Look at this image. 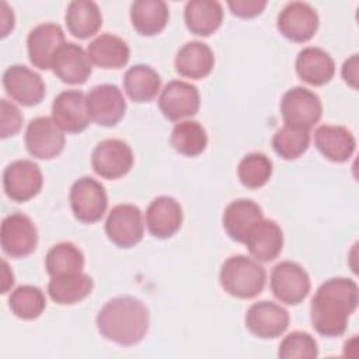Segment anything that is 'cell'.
Masks as SVG:
<instances>
[{
	"instance_id": "1f68e13d",
	"label": "cell",
	"mask_w": 359,
	"mask_h": 359,
	"mask_svg": "<svg viewBox=\"0 0 359 359\" xmlns=\"http://www.w3.org/2000/svg\"><path fill=\"white\" fill-rule=\"evenodd\" d=\"M84 254L70 241H62L49 248L45 257V269L50 278L83 272Z\"/></svg>"
},
{
	"instance_id": "6da1fadb",
	"label": "cell",
	"mask_w": 359,
	"mask_h": 359,
	"mask_svg": "<svg viewBox=\"0 0 359 359\" xmlns=\"http://www.w3.org/2000/svg\"><path fill=\"white\" fill-rule=\"evenodd\" d=\"M359 303V289L349 278H331L323 282L310 303V321L323 337H341L348 327L349 316Z\"/></svg>"
},
{
	"instance_id": "ab89813d",
	"label": "cell",
	"mask_w": 359,
	"mask_h": 359,
	"mask_svg": "<svg viewBox=\"0 0 359 359\" xmlns=\"http://www.w3.org/2000/svg\"><path fill=\"white\" fill-rule=\"evenodd\" d=\"M341 74L344 81L351 86L352 88H358V80H359V57L358 55H352L348 57L341 69Z\"/></svg>"
},
{
	"instance_id": "b9f144b4",
	"label": "cell",
	"mask_w": 359,
	"mask_h": 359,
	"mask_svg": "<svg viewBox=\"0 0 359 359\" xmlns=\"http://www.w3.org/2000/svg\"><path fill=\"white\" fill-rule=\"evenodd\" d=\"M3 264V272H1V293H7L8 289L14 285V275L7 264L6 259H1Z\"/></svg>"
},
{
	"instance_id": "3957f363",
	"label": "cell",
	"mask_w": 359,
	"mask_h": 359,
	"mask_svg": "<svg viewBox=\"0 0 359 359\" xmlns=\"http://www.w3.org/2000/svg\"><path fill=\"white\" fill-rule=\"evenodd\" d=\"M220 286L230 296L238 299H252L258 296L266 282L265 268L247 255H231L220 268Z\"/></svg>"
},
{
	"instance_id": "30bf717a",
	"label": "cell",
	"mask_w": 359,
	"mask_h": 359,
	"mask_svg": "<svg viewBox=\"0 0 359 359\" xmlns=\"http://www.w3.org/2000/svg\"><path fill=\"white\" fill-rule=\"evenodd\" d=\"M157 102L161 114L168 121L180 122L196 115L201 97L196 86L184 80H171L160 91Z\"/></svg>"
},
{
	"instance_id": "603a6c76",
	"label": "cell",
	"mask_w": 359,
	"mask_h": 359,
	"mask_svg": "<svg viewBox=\"0 0 359 359\" xmlns=\"http://www.w3.org/2000/svg\"><path fill=\"white\" fill-rule=\"evenodd\" d=\"M174 66L180 76L201 80L212 73L215 66V55L208 43L201 41H189L177 50Z\"/></svg>"
},
{
	"instance_id": "cb8c5ba5",
	"label": "cell",
	"mask_w": 359,
	"mask_h": 359,
	"mask_svg": "<svg viewBox=\"0 0 359 359\" xmlns=\"http://www.w3.org/2000/svg\"><path fill=\"white\" fill-rule=\"evenodd\" d=\"M244 244L254 259L258 262H269L282 252L283 231L275 220L262 219L250 231Z\"/></svg>"
},
{
	"instance_id": "ac0fdd59",
	"label": "cell",
	"mask_w": 359,
	"mask_h": 359,
	"mask_svg": "<svg viewBox=\"0 0 359 359\" xmlns=\"http://www.w3.org/2000/svg\"><path fill=\"white\" fill-rule=\"evenodd\" d=\"M65 42V31L59 24L42 22L34 27L27 36L29 62L39 70L52 69L53 57Z\"/></svg>"
},
{
	"instance_id": "f1b7e54d",
	"label": "cell",
	"mask_w": 359,
	"mask_h": 359,
	"mask_svg": "<svg viewBox=\"0 0 359 359\" xmlns=\"http://www.w3.org/2000/svg\"><path fill=\"white\" fill-rule=\"evenodd\" d=\"M130 22L144 36L160 34L170 18L168 6L163 0H136L130 4Z\"/></svg>"
},
{
	"instance_id": "5b68a950",
	"label": "cell",
	"mask_w": 359,
	"mask_h": 359,
	"mask_svg": "<svg viewBox=\"0 0 359 359\" xmlns=\"http://www.w3.org/2000/svg\"><path fill=\"white\" fill-rule=\"evenodd\" d=\"M69 201L74 217L81 223H95L101 220L108 206L104 185L93 177L76 180L70 188Z\"/></svg>"
},
{
	"instance_id": "484cf974",
	"label": "cell",
	"mask_w": 359,
	"mask_h": 359,
	"mask_svg": "<svg viewBox=\"0 0 359 359\" xmlns=\"http://www.w3.org/2000/svg\"><path fill=\"white\" fill-rule=\"evenodd\" d=\"M87 55L91 63L101 69H121L128 65L130 49L122 38L105 32L87 45Z\"/></svg>"
},
{
	"instance_id": "7c38bea8",
	"label": "cell",
	"mask_w": 359,
	"mask_h": 359,
	"mask_svg": "<svg viewBox=\"0 0 359 359\" xmlns=\"http://www.w3.org/2000/svg\"><path fill=\"white\" fill-rule=\"evenodd\" d=\"M43 185L39 165L32 160H15L3 171V188L14 202H27L36 196Z\"/></svg>"
},
{
	"instance_id": "52a82bcc",
	"label": "cell",
	"mask_w": 359,
	"mask_h": 359,
	"mask_svg": "<svg viewBox=\"0 0 359 359\" xmlns=\"http://www.w3.org/2000/svg\"><path fill=\"white\" fill-rule=\"evenodd\" d=\"M280 115L285 125L310 130L321 119L323 104L314 91L297 86L283 94L280 100Z\"/></svg>"
},
{
	"instance_id": "4fadbf2b",
	"label": "cell",
	"mask_w": 359,
	"mask_h": 359,
	"mask_svg": "<svg viewBox=\"0 0 359 359\" xmlns=\"http://www.w3.org/2000/svg\"><path fill=\"white\" fill-rule=\"evenodd\" d=\"M244 323L252 335L262 339H273L287 330L290 316L280 304L261 300L248 307Z\"/></svg>"
},
{
	"instance_id": "4316f807",
	"label": "cell",
	"mask_w": 359,
	"mask_h": 359,
	"mask_svg": "<svg viewBox=\"0 0 359 359\" xmlns=\"http://www.w3.org/2000/svg\"><path fill=\"white\" fill-rule=\"evenodd\" d=\"M187 28L198 36H209L223 22V7L216 0H189L184 7Z\"/></svg>"
},
{
	"instance_id": "e575fe53",
	"label": "cell",
	"mask_w": 359,
	"mask_h": 359,
	"mask_svg": "<svg viewBox=\"0 0 359 359\" xmlns=\"http://www.w3.org/2000/svg\"><path fill=\"white\" fill-rule=\"evenodd\" d=\"M310 144V130L304 128L285 125L272 136V147L283 160H296Z\"/></svg>"
},
{
	"instance_id": "277c9868",
	"label": "cell",
	"mask_w": 359,
	"mask_h": 359,
	"mask_svg": "<svg viewBox=\"0 0 359 359\" xmlns=\"http://www.w3.org/2000/svg\"><path fill=\"white\" fill-rule=\"evenodd\" d=\"M272 294L285 304L296 306L302 303L310 293L311 282L307 271L294 261H280L272 271L269 278Z\"/></svg>"
},
{
	"instance_id": "44dd1931",
	"label": "cell",
	"mask_w": 359,
	"mask_h": 359,
	"mask_svg": "<svg viewBox=\"0 0 359 359\" xmlns=\"http://www.w3.org/2000/svg\"><path fill=\"white\" fill-rule=\"evenodd\" d=\"M264 219L261 206L252 199L240 198L230 202L222 217L223 229L227 236L237 243H245L254 226Z\"/></svg>"
},
{
	"instance_id": "8fae6325",
	"label": "cell",
	"mask_w": 359,
	"mask_h": 359,
	"mask_svg": "<svg viewBox=\"0 0 359 359\" xmlns=\"http://www.w3.org/2000/svg\"><path fill=\"white\" fill-rule=\"evenodd\" d=\"M24 140L25 147L32 157L50 160L63 151L66 136L52 118L38 116L29 121Z\"/></svg>"
},
{
	"instance_id": "8992f818",
	"label": "cell",
	"mask_w": 359,
	"mask_h": 359,
	"mask_svg": "<svg viewBox=\"0 0 359 359\" xmlns=\"http://www.w3.org/2000/svg\"><path fill=\"white\" fill-rule=\"evenodd\" d=\"M108 240L121 248L135 247L144 234V219L140 209L132 203L114 206L105 219Z\"/></svg>"
},
{
	"instance_id": "f546056e",
	"label": "cell",
	"mask_w": 359,
	"mask_h": 359,
	"mask_svg": "<svg viewBox=\"0 0 359 359\" xmlns=\"http://www.w3.org/2000/svg\"><path fill=\"white\" fill-rule=\"evenodd\" d=\"M161 87L160 74L149 65H133L125 72L123 90L135 102H150Z\"/></svg>"
},
{
	"instance_id": "d4e9b609",
	"label": "cell",
	"mask_w": 359,
	"mask_h": 359,
	"mask_svg": "<svg viewBox=\"0 0 359 359\" xmlns=\"http://www.w3.org/2000/svg\"><path fill=\"white\" fill-rule=\"evenodd\" d=\"M297 76L310 86H324L335 74V63L328 52L318 46L303 48L294 62Z\"/></svg>"
},
{
	"instance_id": "8d00e7d4",
	"label": "cell",
	"mask_w": 359,
	"mask_h": 359,
	"mask_svg": "<svg viewBox=\"0 0 359 359\" xmlns=\"http://www.w3.org/2000/svg\"><path fill=\"white\" fill-rule=\"evenodd\" d=\"M278 356L282 359H316L318 356V345L311 334L293 331L280 341Z\"/></svg>"
},
{
	"instance_id": "ba28073f",
	"label": "cell",
	"mask_w": 359,
	"mask_h": 359,
	"mask_svg": "<svg viewBox=\"0 0 359 359\" xmlns=\"http://www.w3.org/2000/svg\"><path fill=\"white\" fill-rule=\"evenodd\" d=\"M135 157L130 146L121 139H105L95 144L91 153V167L105 180H118L126 175Z\"/></svg>"
},
{
	"instance_id": "9c48e42d",
	"label": "cell",
	"mask_w": 359,
	"mask_h": 359,
	"mask_svg": "<svg viewBox=\"0 0 359 359\" xmlns=\"http://www.w3.org/2000/svg\"><path fill=\"white\" fill-rule=\"evenodd\" d=\"M1 250L11 258H24L38 245V230L24 213L14 212L6 216L0 230Z\"/></svg>"
},
{
	"instance_id": "d590c367",
	"label": "cell",
	"mask_w": 359,
	"mask_h": 359,
	"mask_svg": "<svg viewBox=\"0 0 359 359\" xmlns=\"http://www.w3.org/2000/svg\"><path fill=\"white\" fill-rule=\"evenodd\" d=\"M272 161L264 153L252 151L245 154L237 167V175L240 182L250 189L264 187L272 175Z\"/></svg>"
},
{
	"instance_id": "5bb4252c",
	"label": "cell",
	"mask_w": 359,
	"mask_h": 359,
	"mask_svg": "<svg viewBox=\"0 0 359 359\" xmlns=\"http://www.w3.org/2000/svg\"><path fill=\"white\" fill-rule=\"evenodd\" d=\"M276 27L289 41L303 43L316 35L318 29V14L306 1H290L278 14Z\"/></svg>"
},
{
	"instance_id": "d6a6232c",
	"label": "cell",
	"mask_w": 359,
	"mask_h": 359,
	"mask_svg": "<svg viewBox=\"0 0 359 359\" xmlns=\"http://www.w3.org/2000/svg\"><path fill=\"white\" fill-rule=\"evenodd\" d=\"M170 143L174 150L187 157H195L205 151L208 135L202 123L192 119L180 121L172 128Z\"/></svg>"
},
{
	"instance_id": "60d3db41",
	"label": "cell",
	"mask_w": 359,
	"mask_h": 359,
	"mask_svg": "<svg viewBox=\"0 0 359 359\" xmlns=\"http://www.w3.org/2000/svg\"><path fill=\"white\" fill-rule=\"evenodd\" d=\"M1 8H0V15H1V36H7L10 31L14 28V13L13 10L7 6L6 1H1Z\"/></svg>"
},
{
	"instance_id": "83f0119b",
	"label": "cell",
	"mask_w": 359,
	"mask_h": 359,
	"mask_svg": "<svg viewBox=\"0 0 359 359\" xmlns=\"http://www.w3.org/2000/svg\"><path fill=\"white\" fill-rule=\"evenodd\" d=\"M65 22L67 31L73 36L87 39L100 31L102 25V14L95 1L74 0L66 7Z\"/></svg>"
},
{
	"instance_id": "f35d334b",
	"label": "cell",
	"mask_w": 359,
	"mask_h": 359,
	"mask_svg": "<svg viewBox=\"0 0 359 359\" xmlns=\"http://www.w3.org/2000/svg\"><path fill=\"white\" fill-rule=\"evenodd\" d=\"M230 11L240 18H252L259 15L266 7L265 0H230L227 1Z\"/></svg>"
},
{
	"instance_id": "ffe728a7",
	"label": "cell",
	"mask_w": 359,
	"mask_h": 359,
	"mask_svg": "<svg viewBox=\"0 0 359 359\" xmlns=\"http://www.w3.org/2000/svg\"><path fill=\"white\" fill-rule=\"evenodd\" d=\"M52 72L66 84H83L91 76L93 63L79 43L65 42L53 57Z\"/></svg>"
},
{
	"instance_id": "9a60e30c",
	"label": "cell",
	"mask_w": 359,
	"mask_h": 359,
	"mask_svg": "<svg viewBox=\"0 0 359 359\" xmlns=\"http://www.w3.org/2000/svg\"><path fill=\"white\" fill-rule=\"evenodd\" d=\"M91 121L100 126H115L126 112V101L118 86L104 83L94 86L87 94Z\"/></svg>"
},
{
	"instance_id": "4dcf8cb0",
	"label": "cell",
	"mask_w": 359,
	"mask_h": 359,
	"mask_svg": "<svg viewBox=\"0 0 359 359\" xmlns=\"http://www.w3.org/2000/svg\"><path fill=\"white\" fill-rule=\"evenodd\" d=\"M93 289L94 280L84 272L50 278L48 283L49 297L60 306H70L84 300Z\"/></svg>"
},
{
	"instance_id": "74e56055",
	"label": "cell",
	"mask_w": 359,
	"mask_h": 359,
	"mask_svg": "<svg viewBox=\"0 0 359 359\" xmlns=\"http://www.w3.org/2000/svg\"><path fill=\"white\" fill-rule=\"evenodd\" d=\"M24 116L17 105L3 98L0 101V136L7 139L20 132Z\"/></svg>"
},
{
	"instance_id": "7a4b0ae2",
	"label": "cell",
	"mask_w": 359,
	"mask_h": 359,
	"mask_svg": "<svg viewBox=\"0 0 359 359\" xmlns=\"http://www.w3.org/2000/svg\"><path fill=\"white\" fill-rule=\"evenodd\" d=\"M95 325L105 339L121 346H132L146 337L150 313L142 300L133 296H116L100 309Z\"/></svg>"
},
{
	"instance_id": "e0dca14e",
	"label": "cell",
	"mask_w": 359,
	"mask_h": 359,
	"mask_svg": "<svg viewBox=\"0 0 359 359\" xmlns=\"http://www.w3.org/2000/svg\"><path fill=\"white\" fill-rule=\"evenodd\" d=\"M59 128L66 133H80L91 122L87 95L79 90L59 93L52 102V116Z\"/></svg>"
},
{
	"instance_id": "7402d4cb",
	"label": "cell",
	"mask_w": 359,
	"mask_h": 359,
	"mask_svg": "<svg viewBox=\"0 0 359 359\" xmlns=\"http://www.w3.org/2000/svg\"><path fill=\"white\" fill-rule=\"evenodd\" d=\"M314 144L327 160L345 163L355 153L356 139L348 128L325 123L316 129Z\"/></svg>"
},
{
	"instance_id": "d6986e66",
	"label": "cell",
	"mask_w": 359,
	"mask_h": 359,
	"mask_svg": "<svg viewBox=\"0 0 359 359\" xmlns=\"http://www.w3.org/2000/svg\"><path fill=\"white\" fill-rule=\"evenodd\" d=\"M182 208L177 199L168 195L154 198L144 213V224L156 238L172 237L182 224Z\"/></svg>"
},
{
	"instance_id": "2e32d148",
	"label": "cell",
	"mask_w": 359,
	"mask_h": 359,
	"mask_svg": "<svg viewBox=\"0 0 359 359\" xmlns=\"http://www.w3.org/2000/svg\"><path fill=\"white\" fill-rule=\"evenodd\" d=\"M6 93L20 105H38L45 97V83L42 77L24 65H11L3 73Z\"/></svg>"
},
{
	"instance_id": "836d02e7",
	"label": "cell",
	"mask_w": 359,
	"mask_h": 359,
	"mask_svg": "<svg viewBox=\"0 0 359 359\" xmlns=\"http://www.w3.org/2000/svg\"><path fill=\"white\" fill-rule=\"evenodd\" d=\"M8 306L15 317L21 320H35L46 309V299L38 286L21 285L11 292Z\"/></svg>"
}]
</instances>
